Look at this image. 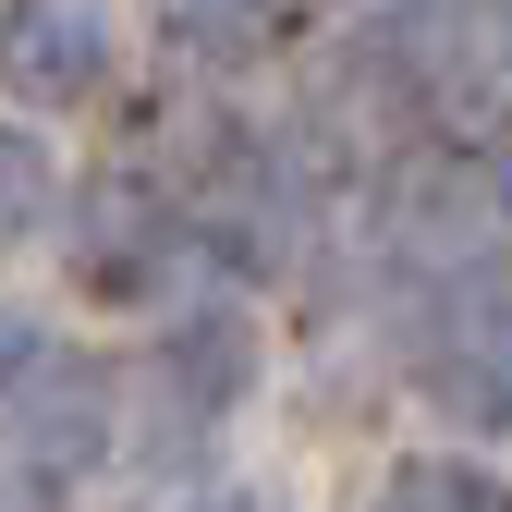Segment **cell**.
Returning a JSON list of instances; mask_svg holds the SVG:
<instances>
[{
    "label": "cell",
    "mask_w": 512,
    "mask_h": 512,
    "mask_svg": "<svg viewBox=\"0 0 512 512\" xmlns=\"http://www.w3.org/2000/svg\"><path fill=\"white\" fill-rule=\"evenodd\" d=\"M403 378L452 427H512V269L500 256L427 269V293L403 305Z\"/></svg>",
    "instance_id": "obj_1"
},
{
    "label": "cell",
    "mask_w": 512,
    "mask_h": 512,
    "mask_svg": "<svg viewBox=\"0 0 512 512\" xmlns=\"http://www.w3.org/2000/svg\"><path fill=\"white\" fill-rule=\"evenodd\" d=\"M110 427H122V378L98 354H25L13 378H0V452H13V476L37 488H74L110 464Z\"/></svg>",
    "instance_id": "obj_2"
},
{
    "label": "cell",
    "mask_w": 512,
    "mask_h": 512,
    "mask_svg": "<svg viewBox=\"0 0 512 512\" xmlns=\"http://www.w3.org/2000/svg\"><path fill=\"white\" fill-rule=\"evenodd\" d=\"M110 74H122V25L98 0H25V13H0V98L86 110V98H110Z\"/></svg>",
    "instance_id": "obj_3"
},
{
    "label": "cell",
    "mask_w": 512,
    "mask_h": 512,
    "mask_svg": "<svg viewBox=\"0 0 512 512\" xmlns=\"http://www.w3.org/2000/svg\"><path fill=\"white\" fill-rule=\"evenodd\" d=\"M512 208V183L464 147H427L391 171V196H378V220H391L403 244H427V269H464V256H488V220Z\"/></svg>",
    "instance_id": "obj_4"
},
{
    "label": "cell",
    "mask_w": 512,
    "mask_h": 512,
    "mask_svg": "<svg viewBox=\"0 0 512 512\" xmlns=\"http://www.w3.org/2000/svg\"><path fill=\"white\" fill-rule=\"evenodd\" d=\"M171 244H183V196H147L135 171H110V183L74 196V269L98 293H147L171 269Z\"/></svg>",
    "instance_id": "obj_5"
},
{
    "label": "cell",
    "mask_w": 512,
    "mask_h": 512,
    "mask_svg": "<svg viewBox=\"0 0 512 512\" xmlns=\"http://www.w3.org/2000/svg\"><path fill=\"white\" fill-rule=\"evenodd\" d=\"M147 378H159V403H183V427H220V415L256 391V317H244V305H196V317H171Z\"/></svg>",
    "instance_id": "obj_6"
},
{
    "label": "cell",
    "mask_w": 512,
    "mask_h": 512,
    "mask_svg": "<svg viewBox=\"0 0 512 512\" xmlns=\"http://www.w3.org/2000/svg\"><path fill=\"white\" fill-rule=\"evenodd\" d=\"M366 512H512V488H500L476 452H415V464L378 476V500H366Z\"/></svg>",
    "instance_id": "obj_7"
},
{
    "label": "cell",
    "mask_w": 512,
    "mask_h": 512,
    "mask_svg": "<svg viewBox=\"0 0 512 512\" xmlns=\"http://www.w3.org/2000/svg\"><path fill=\"white\" fill-rule=\"evenodd\" d=\"M49 208H61L49 147L25 135V122H0V256H13V244H37V232H49Z\"/></svg>",
    "instance_id": "obj_8"
},
{
    "label": "cell",
    "mask_w": 512,
    "mask_h": 512,
    "mask_svg": "<svg viewBox=\"0 0 512 512\" xmlns=\"http://www.w3.org/2000/svg\"><path fill=\"white\" fill-rule=\"evenodd\" d=\"M281 25H232V13H171V61H269Z\"/></svg>",
    "instance_id": "obj_9"
},
{
    "label": "cell",
    "mask_w": 512,
    "mask_h": 512,
    "mask_svg": "<svg viewBox=\"0 0 512 512\" xmlns=\"http://www.w3.org/2000/svg\"><path fill=\"white\" fill-rule=\"evenodd\" d=\"M183 512H269V500H244V488H208V500H183Z\"/></svg>",
    "instance_id": "obj_10"
}]
</instances>
